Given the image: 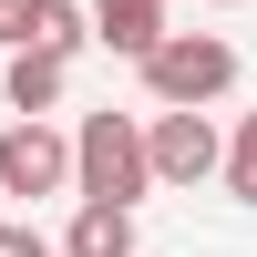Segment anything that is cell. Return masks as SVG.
<instances>
[{"mask_svg": "<svg viewBox=\"0 0 257 257\" xmlns=\"http://www.w3.org/2000/svg\"><path fill=\"white\" fill-rule=\"evenodd\" d=\"M144 144H155V185H206V175H226V144H216V123H206V103H155Z\"/></svg>", "mask_w": 257, "mask_h": 257, "instance_id": "obj_3", "label": "cell"}, {"mask_svg": "<svg viewBox=\"0 0 257 257\" xmlns=\"http://www.w3.org/2000/svg\"><path fill=\"white\" fill-rule=\"evenodd\" d=\"M72 196H113V206L155 196V144H144L134 113H82V134H72Z\"/></svg>", "mask_w": 257, "mask_h": 257, "instance_id": "obj_1", "label": "cell"}, {"mask_svg": "<svg viewBox=\"0 0 257 257\" xmlns=\"http://www.w3.org/2000/svg\"><path fill=\"white\" fill-rule=\"evenodd\" d=\"M216 11H237V0H216Z\"/></svg>", "mask_w": 257, "mask_h": 257, "instance_id": "obj_10", "label": "cell"}, {"mask_svg": "<svg viewBox=\"0 0 257 257\" xmlns=\"http://www.w3.org/2000/svg\"><path fill=\"white\" fill-rule=\"evenodd\" d=\"M62 82H72V52H52V41H11V62H0V93H11V113H52Z\"/></svg>", "mask_w": 257, "mask_h": 257, "instance_id": "obj_5", "label": "cell"}, {"mask_svg": "<svg viewBox=\"0 0 257 257\" xmlns=\"http://www.w3.org/2000/svg\"><path fill=\"white\" fill-rule=\"evenodd\" d=\"M226 196H237V206H257V113L237 123V144H226Z\"/></svg>", "mask_w": 257, "mask_h": 257, "instance_id": "obj_8", "label": "cell"}, {"mask_svg": "<svg viewBox=\"0 0 257 257\" xmlns=\"http://www.w3.org/2000/svg\"><path fill=\"white\" fill-rule=\"evenodd\" d=\"M62 257H134V206L82 196V206H72V226H62Z\"/></svg>", "mask_w": 257, "mask_h": 257, "instance_id": "obj_6", "label": "cell"}, {"mask_svg": "<svg viewBox=\"0 0 257 257\" xmlns=\"http://www.w3.org/2000/svg\"><path fill=\"white\" fill-rule=\"evenodd\" d=\"M93 41L123 52V62H144L165 41V0H93Z\"/></svg>", "mask_w": 257, "mask_h": 257, "instance_id": "obj_7", "label": "cell"}, {"mask_svg": "<svg viewBox=\"0 0 257 257\" xmlns=\"http://www.w3.org/2000/svg\"><path fill=\"white\" fill-rule=\"evenodd\" d=\"M0 257H62V247H52V237H41V226H31V216H0Z\"/></svg>", "mask_w": 257, "mask_h": 257, "instance_id": "obj_9", "label": "cell"}, {"mask_svg": "<svg viewBox=\"0 0 257 257\" xmlns=\"http://www.w3.org/2000/svg\"><path fill=\"white\" fill-rule=\"evenodd\" d=\"M134 72H144L155 103H216L226 82H237V41H226V31H165Z\"/></svg>", "mask_w": 257, "mask_h": 257, "instance_id": "obj_2", "label": "cell"}, {"mask_svg": "<svg viewBox=\"0 0 257 257\" xmlns=\"http://www.w3.org/2000/svg\"><path fill=\"white\" fill-rule=\"evenodd\" d=\"M0 196H72V134H52L41 113H11V134H0Z\"/></svg>", "mask_w": 257, "mask_h": 257, "instance_id": "obj_4", "label": "cell"}]
</instances>
